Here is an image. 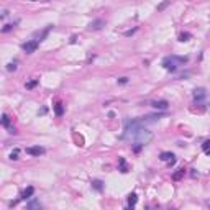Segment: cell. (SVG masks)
Here are the masks:
<instances>
[{"mask_svg":"<svg viewBox=\"0 0 210 210\" xmlns=\"http://www.w3.org/2000/svg\"><path fill=\"white\" fill-rule=\"evenodd\" d=\"M123 138L125 140H131L136 146H135V151H140L141 146H146V144L153 140V133L149 130L143 128L141 123L138 120H131V122L125 123V133H123Z\"/></svg>","mask_w":210,"mask_h":210,"instance_id":"obj_1","label":"cell"},{"mask_svg":"<svg viewBox=\"0 0 210 210\" xmlns=\"http://www.w3.org/2000/svg\"><path fill=\"white\" fill-rule=\"evenodd\" d=\"M187 59L185 57H176V56H169V57H164L163 66L166 71H176V67L179 66L181 62H185Z\"/></svg>","mask_w":210,"mask_h":210,"instance_id":"obj_2","label":"cell"},{"mask_svg":"<svg viewBox=\"0 0 210 210\" xmlns=\"http://www.w3.org/2000/svg\"><path fill=\"white\" fill-rule=\"evenodd\" d=\"M21 48H23V51H25L26 54H31V53L36 51V48H38V41H36V40L26 41V43H23V44H21Z\"/></svg>","mask_w":210,"mask_h":210,"instance_id":"obj_3","label":"cell"},{"mask_svg":"<svg viewBox=\"0 0 210 210\" xmlns=\"http://www.w3.org/2000/svg\"><path fill=\"white\" fill-rule=\"evenodd\" d=\"M44 153V148H41V146H31V148H26V154H30V156H40V154Z\"/></svg>","mask_w":210,"mask_h":210,"instance_id":"obj_4","label":"cell"},{"mask_svg":"<svg viewBox=\"0 0 210 210\" xmlns=\"http://www.w3.org/2000/svg\"><path fill=\"white\" fill-rule=\"evenodd\" d=\"M159 159H161V161H169V166H172V164L176 163L174 154H172V153H168V151H166V153H161Z\"/></svg>","mask_w":210,"mask_h":210,"instance_id":"obj_5","label":"cell"},{"mask_svg":"<svg viewBox=\"0 0 210 210\" xmlns=\"http://www.w3.org/2000/svg\"><path fill=\"white\" fill-rule=\"evenodd\" d=\"M151 105H153L154 108H158V110H166V108L169 107V103L166 102V100H154Z\"/></svg>","mask_w":210,"mask_h":210,"instance_id":"obj_6","label":"cell"},{"mask_svg":"<svg viewBox=\"0 0 210 210\" xmlns=\"http://www.w3.org/2000/svg\"><path fill=\"white\" fill-rule=\"evenodd\" d=\"M205 99V90L204 89H195L194 90V100H204Z\"/></svg>","mask_w":210,"mask_h":210,"instance_id":"obj_7","label":"cell"},{"mask_svg":"<svg viewBox=\"0 0 210 210\" xmlns=\"http://www.w3.org/2000/svg\"><path fill=\"white\" fill-rule=\"evenodd\" d=\"M102 26H103V20H95L94 23L89 25V30H100Z\"/></svg>","mask_w":210,"mask_h":210,"instance_id":"obj_8","label":"cell"},{"mask_svg":"<svg viewBox=\"0 0 210 210\" xmlns=\"http://www.w3.org/2000/svg\"><path fill=\"white\" fill-rule=\"evenodd\" d=\"M33 192H35V189H33V187H28V189H25V190H23V194H21V197H23V199H30L31 195H33Z\"/></svg>","mask_w":210,"mask_h":210,"instance_id":"obj_9","label":"cell"},{"mask_svg":"<svg viewBox=\"0 0 210 210\" xmlns=\"http://www.w3.org/2000/svg\"><path fill=\"white\" fill-rule=\"evenodd\" d=\"M2 125H3L5 128H10V118H8V115H7V113H3V115H2Z\"/></svg>","mask_w":210,"mask_h":210,"instance_id":"obj_10","label":"cell"},{"mask_svg":"<svg viewBox=\"0 0 210 210\" xmlns=\"http://www.w3.org/2000/svg\"><path fill=\"white\" fill-rule=\"evenodd\" d=\"M54 112H56V115H59V117H61L62 113H64V108H62V103H56V105H54Z\"/></svg>","mask_w":210,"mask_h":210,"instance_id":"obj_11","label":"cell"},{"mask_svg":"<svg viewBox=\"0 0 210 210\" xmlns=\"http://www.w3.org/2000/svg\"><path fill=\"white\" fill-rule=\"evenodd\" d=\"M136 200H138V199H136V194H130L128 195V205H130V207H133V205L136 204Z\"/></svg>","mask_w":210,"mask_h":210,"instance_id":"obj_12","label":"cell"},{"mask_svg":"<svg viewBox=\"0 0 210 210\" xmlns=\"http://www.w3.org/2000/svg\"><path fill=\"white\" fill-rule=\"evenodd\" d=\"M26 209H41V204L40 202H30V204H26Z\"/></svg>","mask_w":210,"mask_h":210,"instance_id":"obj_13","label":"cell"},{"mask_svg":"<svg viewBox=\"0 0 210 210\" xmlns=\"http://www.w3.org/2000/svg\"><path fill=\"white\" fill-rule=\"evenodd\" d=\"M182 176H184V169H179V171H177V172H176L174 176H172V179H174V181H177V179H181Z\"/></svg>","mask_w":210,"mask_h":210,"instance_id":"obj_14","label":"cell"},{"mask_svg":"<svg viewBox=\"0 0 210 210\" xmlns=\"http://www.w3.org/2000/svg\"><path fill=\"white\" fill-rule=\"evenodd\" d=\"M94 187H95V189L97 190H102V182H100V181H94Z\"/></svg>","mask_w":210,"mask_h":210,"instance_id":"obj_15","label":"cell"},{"mask_svg":"<svg viewBox=\"0 0 210 210\" xmlns=\"http://www.w3.org/2000/svg\"><path fill=\"white\" fill-rule=\"evenodd\" d=\"M36 84H38V81H36V79H35V81H30L28 84H26V89H33Z\"/></svg>","mask_w":210,"mask_h":210,"instance_id":"obj_16","label":"cell"},{"mask_svg":"<svg viewBox=\"0 0 210 210\" xmlns=\"http://www.w3.org/2000/svg\"><path fill=\"white\" fill-rule=\"evenodd\" d=\"M10 159H13V161H16V159H18V149H15V151L10 154Z\"/></svg>","mask_w":210,"mask_h":210,"instance_id":"obj_17","label":"cell"},{"mask_svg":"<svg viewBox=\"0 0 210 210\" xmlns=\"http://www.w3.org/2000/svg\"><path fill=\"white\" fill-rule=\"evenodd\" d=\"M15 69H16V64H15V62H10V64L7 66V71H15Z\"/></svg>","mask_w":210,"mask_h":210,"instance_id":"obj_18","label":"cell"},{"mask_svg":"<svg viewBox=\"0 0 210 210\" xmlns=\"http://www.w3.org/2000/svg\"><path fill=\"white\" fill-rule=\"evenodd\" d=\"M187 38H190L189 33H182V35H181V41H187Z\"/></svg>","mask_w":210,"mask_h":210,"instance_id":"obj_19","label":"cell"},{"mask_svg":"<svg viewBox=\"0 0 210 210\" xmlns=\"http://www.w3.org/2000/svg\"><path fill=\"white\" fill-rule=\"evenodd\" d=\"M202 148H204V151H209V148H210V140H209V141H205V143L202 144Z\"/></svg>","mask_w":210,"mask_h":210,"instance_id":"obj_20","label":"cell"},{"mask_svg":"<svg viewBox=\"0 0 210 210\" xmlns=\"http://www.w3.org/2000/svg\"><path fill=\"white\" fill-rule=\"evenodd\" d=\"M168 3H171V0H166V2H164V3H161V5H159V7H158V10H163V8H164V7H166V5H168Z\"/></svg>","mask_w":210,"mask_h":210,"instance_id":"obj_21","label":"cell"},{"mask_svg":"<svg viewBox=\"0 0 210 210\" xmlns=\"http://www.w3.org/2000/svg\"><path fill=\"white\" fill-rule=\"evenodd\" d=\"M12 28H13V25H5V26H3V30H2V31H3V33H7V31H10Z\"/></svg>","mask_w":210,"mask_h":210,"instance_id":"obj_22","label":"cell"},{"mask_svg":"<svg viewBox=\"0 0 210 210\" xmlns=\"http://www.w3.org/2000/svg\"><path fill=\"white\" fill-rule=\"evenodd\" d=\"M7 15H8V12H7V10H3V12H2V18H5Z\"/></svg>","mask_w":210,"mask_h":210,"instance_id":"obj_23","label":"cell"},{"mask_svg":"<svg viewBox=\"0 0 210 210\" xmlns=\"http://www.w3.org/2000/svg\"><path fill=\"white\" fill-rule=\"evenodd\" d=\"M207 205H209V207H210V202H207Z\"/></svg>","mask_w":210,"mask_h":210,"instance_id":"obj_24","label":"cell"},{"mask_svg":"<svg viewBox=\"0 0 210 210\" xmlns=\"http://www.w3.org/2000/svg\"><path fill=\"white\" fill-rule=\"evenodd\" d=\"M31 2H35V0H31Z\"/></svg>","mask_w":210,"mask_h":210,"instance_id":"obj_25","label":"cell"}]
</instances>
